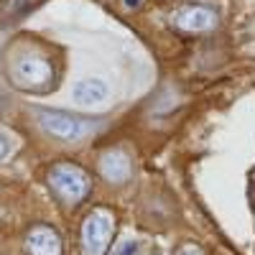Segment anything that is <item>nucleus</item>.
Instances as JSON below:
<instances>
[{
    "mask_svg": "<svg viewBox=\"0 0 255 255\" xmlns=\"http://www.w3.org/2000/svg\"><path fill=\"white\" fill-rule=\"evenodd\" d=\"M8 153H10V140L5 135H0V161H5Z\"/></svg>",
    "mask_w": 255,
    "mask_h": 255,
    "instance_id": "obj_12",
    "label": "nucleus"
},
{
    "mask_svg": "<svg viewBox=\"0 0 255 255\" xmlns=\"http://www.w3.org/2000/svg\"><path fill=\"white\" fill-rule=\"evenodd\" d=\"M97 174L108 184H113V186H123L133 176V161H130V156H128L125 151H120V148H110V151H105L100 156Z\"/></svg>",
    "mask_w": 255,
    "mask_h": 255,
    "instance_id": "obj_6",
    "label": "nucleus"
},
{
    "mask_svg": "<svg viewBox=\"0 0 255 255\" xmlns=\"http://www.w3.org/2000/svg\"><path fill=\"white\" fill-rule=\"evenodd\" d=\"M115 235V215L108 207H95L82 222V255H108Z\"/></svg>",
    "mask_w": 255,
    "mask_h": 255,
    "instance_id": "obj_4",
    "label": "nucleus"
},
{
    "mask_svg": "<svg viewBox=\"0 0 255 255\" xmlns=\"http://www.w3.org/2000/svg\"><path fill=\"white\" fill-rule=\"evenodd\" d=\"M138 253V245L133 243V240H128V243H123L118 250H115V255H135Z\"/></svg>",
    "mask_w": 255,
    "mask_h": 255,
    "instance_id": "obj_11",
    "label": "nucleus"
},
{
    "mask_svg": "<svg viewBox=\"0 0 255 255\" xmlns=\"http://www.w3.org/2000/svg\"><path fill=\"white\" fill-rule=\"evenodd\" d=\"M41 0H5L3 8H0V15H3V23H13V20H20L23 15H28Z\"/></svg>",
    "mask_w": 255,
    "mask_h": 255,
    "instance_id": "obj_9",
    "label": "nucleus"
},
{
    "mask_svg": "<svg viewBox=\"0 0 255 255\" xmlns=\"http://www.w3.org/2000/svg\"><path fill=\"white\" fill-rule=\"evenodd\" d=\"M125 5L128 8H135V5H140V0H125Z\"/></svg>",
    "mask_w": 255,
    "mask_h": 255,
    "instance_id": "obj_13",
    "label": "nucleus"
},
{
    "mask_svg": "<svg viewBox=\"0 0 255 255\" xmlns=\"http://www.w3.org/2000/svg\"><path fill=\"white\" fill-rule=\"evenodd\" d=\"M3 105H5V100H3V95H0V110H3Z\"/></svg>",
    "mask_w": 255,
    "mask_h": 255,
    "instance_id": "obj_14",
    "label": "nucleus"
},
{
    "mask_svg": "<svg viewBox=\"0 0 255 255\" xmlns=\"http://www.w3.org/2000/svg\"><path fill=\"white\" fill-rule=\"evenodd\" d=\"M38 128L44 130L46 135L56 138V140H82L87 138L90 133H95L97 128L102 125V120H92V118H79L72 113H64V110H46V108H38L33 110Z\"/></svg>",
    "mask_w": 255,
    "mask_h": 255,
    "instance_id": "obj_3",
    "label": "nucleus"
},
{
    "mask_svg": "<svg viewBox=\"0 0 255 255\" xmlns=\"http://www.w3.org/2000/svg\"><path fill=\"white\" fill-rule=\"evenodd\" d=\"M46 181L51 186V191L69 207H77L82 204L84 199L90 197L92 191V179L90 174L84 171L82 166L72 163V161H59L49 168L46 174Z\"/></svg>",
    "mask_w": 255,
    "mask_h": 255,
    "instance_id": "obj_2",
    "label": "nucleus"
},
{
    "mask_svg": "<svg viewBox=\"0 0 255 255\" xmlns=\"http://www.w3.org/2000/svg\"><path fill=\"white\" fill-rule=\"evenodd\" d=\"M8 79L13 82V87L33 92V95H44L54 87L56 82V67L54 61L38 49H13L8 51Z\"/></svg>",
    "mask_w": 255,
    "mask_h": 255,
    "instance_id": "obj_1",
    "label": "nucleus"
},
{
    "mask_svg": "<svg viewBox=\"0 0 255 255\" xmlns=\"http://www.w3.org/2000/svg\"><path fill=\"white\" fill-rule=\"evenodd\" d=\"M110 95L108 82L100 79V77H87V79H79L72 90V100L82 108H95V105L105 102Z\"/></svg>",
    "mask_w": 255,
    "mask_h": 255,
    "instance_id": "obj_8",
    "label": "nucleus"
},
{
    "mask_svg": "<svg viewBox=\"0 0 255 255\" xmlns=\"http://www.w3.org/2000/svg\"><path fill=\"white\" fill-rule=\"evenodd\" d=\"M217 23H220L217 10L202 3H186L174 13V26L184 33H209L217 28Z\"/></svg>",
    "mask_w": 255,
    "mask_h": 255,
    "instance_id": "obj_5",
    "label": "nucleus"
},
{
    "mask_svg": "<svg viewBox=\"0 0 255 255\" xmlns=\"http://www.w3.org/2000/svg\"><path fill=\"white\" fill-rule=\"evenodd\" d=\"M26 253L28 255H61L64 253L61 235L51 225H33L26 235Z\"/></svg>",
    "mask_w": 255,
    "mask_h": 255,
    "instance_id": "obj_7",
    "label": "nucleus"
},
{
    "mask_svg": "<svg viewBox=\"0 0 255 255\" xmlns=\"http://www.w3.org/2000/svg\"><path fill=\"white\" fill-rule=\"evenodd\" d=\"M174 255H204V248L197 243H184L174 250Z\"/></svg>",
    "mask_w": 255,
    "mask_h": 255,
    "instance_id": "obj_10",
    "label": "nucleus"
}]
</instances>
